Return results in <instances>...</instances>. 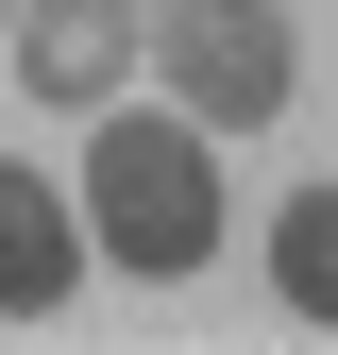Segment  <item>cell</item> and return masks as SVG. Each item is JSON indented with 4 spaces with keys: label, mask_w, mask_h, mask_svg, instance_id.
<instances>
[{
    "label": "cell",
    "mask_w": 338,
    "mask_h": 355,
    "mask_svg": "<svg viewBox=\"0 0 338 355\" xmlns=\"http://www.w3.org/2000/svg\"><path fill=\"white\" fill-rule=\"evenodd\" d=\"M0 34H17V0H0Z\"/></svg>",
    "instance_id": "6"
},
{
    "label": "cell",
    "mask_w": 338,
    "mask_h": 355,
    "mask_svg": "<svg viewBox=\"0 0 338 355\" xmlns=\"http://www.w3.org/2000/svg\"><path fill=\"white\" fill-rule=\"evenodd\" d=\"M84 220H102L84 254H118V271H152V288L203 271V254H220V153H203V119H102Z\"/></svg>",
    "instance_id": "1"
},
{
    "label": "cell",
    "mask_w": 338,
    "mask_h": 355,
    "mask_svg": "<svg viewBox=\"0 0 338 355\" xmlns=\"http://www.w3.org/2000/svg\"><path fill=\"white\" fill-rule=\"evenodd\" d=\"M152 68H169V102H186L203 136H254V119H287V85H305L287 0H152Z\"/></svg>",
    "instance_id": "2"
},
{
    "label": "cell",
    "mask_w": 338,
    "mask_h": 355,
    "mask_svg": "<svg viewBox=\"0 0 338 355\" xmlns=\"http://www.w3.org/2000/svg\"><path fill=\"white\" fill-rule=\"evenodd\" d=\"M68 271H84V203H68V187H34V169L0 153V322H51Z\"/></svg>",
    "instance_id": "4"
},
{
    "label": "cell",
    "mask_w": 338,
    "mask_h": 355,
    "mask_svg": "<svg viewBox=\"0 0 338 355\" xmlns=\"http://www.w3.org/2000/svg\"><path fill=\"white\" fill-rule=\"evenodd\" d=\"M0 338H17V322H0Z\"/></svg>",
    "instance_id": "7"
},
{
    "label": "cell",
    "mask_w": 338,
    "mask_h": 355,
    "mask_svg": "<svg viewBox=\"0 0 338 355\" xmlns=\"http://www.w3.org/2000/svg\"><path fill=\"white\" fill-rule=\"evenodd\" d=\"M271 288H287V322L338 338V187H287V220H271Z\"/></svg>",
    "instance_id": "5"
},
{
    "label": "cell",
    "mask_w": 338,
    "mask_h": 355,
    "mask_svg": "<svg viewBox=\"0 0 338 355\" xmlns=\"http://www.w3.org/2000/svg\"><path fill=\"white\" fill-rule=\"evenodd\" d=\"M152 51V0H34L17 17V68L34 102H118V68Z\"/></svg>",
    "instance_id": "3"
}]
</instances>
